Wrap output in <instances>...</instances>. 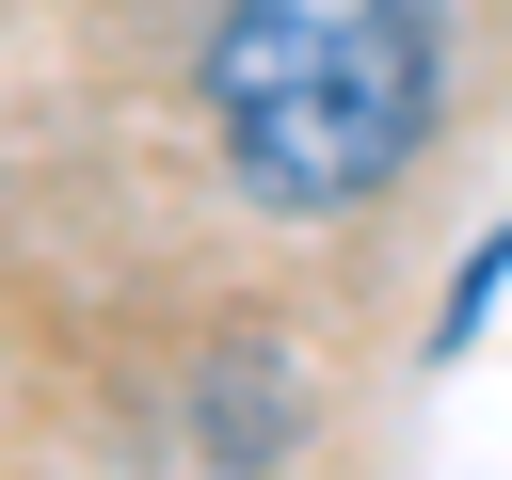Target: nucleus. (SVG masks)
<instances>
[{
  "mask_svg": "<svg viewBox=\"0 0 512 480\" xmlns=\"http://www.w3.org/2000/svg\"><path fill=\"white\" fill-rule=\"evenodd\" d=\"M304 432H320V400H304V352H288L272 320H224V336L176 368V464H192V480H272Z\"/></svg>",
  "mask_w": 512,
  "mask_h": 480,
  "instance_id": "nucleus-2",
  "label": "nucleus"
},
{
  "mask_svg": "<svg viewBox=\"0 0 512 480\" xmlns=\"http://www.w3.org/2000/svg\"><path fill=\"white\" fill-rule=\"evenodd\" d=\"M192 112L256 224H368L448 128V32L432 0H208Z\"/></svg>",
  "mask_w": 512,
  "mask_h": 480,
  "instance_id": "nucleus-1",
  "label": "nucleus"
}]
</instances>
